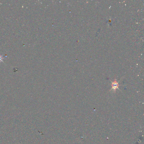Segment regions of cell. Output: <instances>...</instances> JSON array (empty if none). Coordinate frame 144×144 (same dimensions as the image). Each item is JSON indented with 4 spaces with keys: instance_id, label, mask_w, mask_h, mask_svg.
Here are the masks:
<instances>
[{
    "instance_id": "6da1fadb",
    "label": "cell",
    "mask_w": 144,
    "mask_h": 144,
    "mask_svg": "<svg viewBox=\"0 0 144 144\" xmlns=\"http://www.w3.org/2000/svg\"><path fill=\"white\" fill-rule=\"evenodd\" d=\"M119 87V84L117 82L116 80H115L114 81L112 82V89L111 90H114V91H115Z\"/></svg>"
}]
</instances>
